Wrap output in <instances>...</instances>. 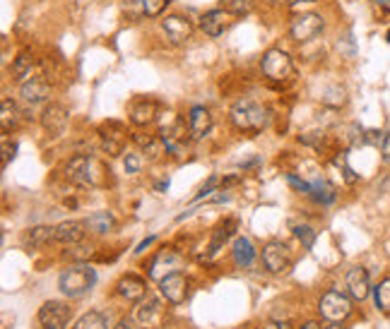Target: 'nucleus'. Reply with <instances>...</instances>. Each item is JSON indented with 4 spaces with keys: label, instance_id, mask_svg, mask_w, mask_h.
<instances>
[{
    "label": "nucleus",
    "instance_id": "obj_20",
    "mask_svg": "<svg viewBox=\"0 0 390 329\" xmlns=\"http://www.w3.org/2000/svg\"><path fill=\"white\" fill-rule=\"evenodd\" d=\"M123 147H126V135H123V128L118 123H109V133L106 128L101 130V149L109 156L123 154Z\"/></svg>",
    "mask_w": 390,
    "mask_h": 329
},
{
    "label": "nucleus",
    "instance_id": "obj_47",
    "mask_svg": "<svg viewBox=\"0 0 390 329\" xmlns=\"http://www.w3.org/2000/svg\"><path fill=\"white\" fill-rule=\"evenodd\" d=\"M378 5H390V0H376Z\"/></svg>",
    "mask_w": 390,
    "mask_h": 329
},
{
    "label": "nucleus",
    "instance_id": "obj_35",
    "mask_svg": "<svg viewBox=\"0 0 390 329\" xmlns=\"http://www.w3.org/2000/svg\"><path fill=\"white\" fill-rule=\"evenodd\" d=\"M294 234H297V238L301 241V246L306 248V250H311V248H313V243H316V231L311 229V226H297V229H294Z\"/></svg>",
    "mask_w": 390,
    "mask_h": 329
},
{
    "label": "nucleus",
    "instance_id": "obj_48",
    "mask_svg": "<svg viewBox=\"0 0 390 329\" xmlns=\"http://www.w3.org/2000/svg\"><path fill=\"white\" fill-rule=\"evenodd\" d=\"M386 39H388V43H390V29H388V36Z\"/></svg>",
    "mask_w": 390,
    "mask_h": 329
},
{
    "label": "nucleus",
    "instance_id": "obj_32",
    "mask_svg": "<svg viewBox=\"0 0 390 329\" xmlns=\"http://www.w3.org/2000/svg\"><path fill=\"white\" fill-rule=\"evenodd\" d=\"M169 3L171 0H140V8H143L145 17H160L167 10Z\"/></svg>",
    "mask_w": 390,
    "mask_h": 329
},
{
    "label": "nucleus",
    "instance_id": "obj_29",
    "mask_svg": "<svg viewBox=\"0 0 390 329\" xmlns=\"http://www.w3.org/2000/svg\"><path fill=\"white\" fill-rule=\"evenodd\" d=\"M109 327V322H106V315L97 313V310H92V313H84L80 320L75 322V327L72 329H106Z\"/></svg>",
    "mask_w": 390,
    "mask_h": 329
},
{
    "label": "nucleus",
    "instance_id": "obj_7",
    "mask_svg": "<svg viewBox=\"0 0 390 329\" xmlns=\"http://www.w3.org/2000/svg\"><path fill=\"white\" fill-rule=\"evenodd\" d=\"M70 322V308L60 300H48L39 310V325L41 329H65Z\"/></svg>",
    "mask_w": 390,
    "mask_h": 329
},
{
    "label": "nucleus",
    "instance_id": "obj_16",
    "mask_svg": "<svg viewBox=\"0 0 390 329\" xmlns=\"http://www.w3.org/2000/svg\"><path fill=\"white\" fill-rule=\"evenodd\" d=\"M347 291L354 300H366L371 293V281H369V271L364 267H352L347 271Z\"/></svg>",
    "mask_w": 390,
    "mask_h": 329
},
{
    "label": "nucleus",
    "instance_id": "obj_31",
    "mask_svg": "<svg viewBox=\"0 0 390 329\" xmlns=\"http://www.w3.org/2000/svg\"><path fill=\"white\" fill-rule=\"evenodd\" d=\"M311 195L323 204H330L332 200H335V190H332L325 180H313V183H311Z\"/></svg>",
    "mask_w": 390,
    "mask_h": 329
},
{
    "label": "nucleus",
    "instance_id": "obj_15",
    "mask_svg": "<svg viewBox=\"0 0 390 329\" xmlns=\"http://www.w3.org/2000/svg\"><path fill=\"white\" fill-rule=\"evenodd\" d=\"M178 269H181V257L174 250H167V248H164V250L155 257V262L150 264V276L162 281L164 276L174 274V271H178Z\"/></svg>",
    "mask_w": 390,
    "mask_h": 329
},
{
    "label": "nucleus",
    "instance_id": "obj_17",
    "mask_svg": "<svg viewBox=\"0 0 390 329\" xmlns=\"http://www.w3.org/2000/svg\"><path fill=\"white\" fill-rule=\"evenodd\" d=\"M212 113L205 106H193L188 113V130L193 140H202L212 130Z\"/></svg>",
    "mask_w": 390,
    "mask_h": 329
},
{
    "label": "nucleus",
    "instance_id": "obj_9",
    "mask_svg": "<svg viewBox=\"0 0 390 329\" xmlns=\"http://www.w3.org/2000/svg\"><path fill=\"white\" fill-rule=\"evenodd\" d=\"M263 264L268 267V271H273V274L287 271L290 269V264H292L290 248H287L285 243H280V241L268 243V246L263 248Z\"/></svg>",
    "mask_w": 390,
    "mask_h": 329
},
{
    "label": "nucleus",
    "instance_id": "obj_4",
    "mask_svg": "<svg viewBox=\"0 0 390 329\" xmlns=\"http://www.w3.org/2000/svg\"><path fill=\"white\" fill-rule=\"evenodd\" d=\"M260 67H263V75L270 82H285L294 75V60L282 48H270L260 60Z\"/></svg>",
    "mask_w": 390,
    "mask_h": 329
},
{
    "label": "nucleus",
    "instance_id": "obj_21",
    "mask_svg": "<svg viewBox=\"0 0 390 329\" xmlns=\"http://www.w3.org/2000/svg\"><path fill=\"white\" fill-rule=\"evenodd\" d=\"M116 288H118V293H121L123 298L126 300H143L145 298V293H147V283L145 279H140V276H135V274H126V276H121V281L116 283Z\"/></svg>",
    "mask_w": 390,
    "mask_h": 329
},
{
    "label": "nucleus",
    "instance_id": "obj_10",
    "mask_svg": "<svg viewBox=\"0 0 390 329\" xmlns=\"http://www.w3.org/2000/svg\"><path fill=\"white\" fill-rule=\"evenodd\" d=\"M162 29L171 43H186L190 36H193L195 27H193V22L183 15H167L162 20Z\"/></svg>",
    "mask_w": 390,
    "mask_h": 329
},
{
    "label": "nucleus",
    "instance_id": "obj_27",
    "mask_svg": "<svg viewBox=\"0 0 390 329\" xmlns=\"http://www.w3.org/2000/svg\"><path fill=\"white\" fill-rule=\"evenodd\" d=\"M234 229H236V221L234 219H229V221H224V224H219L217 231H214V236H212V243H210V248H207V253L217 255L219 248H222L224 243H227L229 238H231V234H234Z\"/></svg>",
    "mask_w": 390,
    "mask_h": 329
},
{
    "label": "nucleus",
    "instance_id": "obj_2",
    "mask_svg": "<svg viewBox=\"0 0 390 329\" xmlns=\"http://www.w3.org/2000/svg\"><path fill=\"white\" fill-rule=\"evenodd\" d=\"M101 171H104V168H101V163L97 161V159L75 156V159H70V163H67L65 175L72 185H77V188H97V185H104Z\"/></svg>",
    "mask_w": 390,
    "mask_h": 329
},
{
    "label": "nucleus",
    "instance_id": "obj_46",
    "mask_svg": "<svg viewBox=\"0 0 390 329\" xmlns=\"http://www.w3.org/2000/svg\"><path fill=\"white\" fill-rule=\"evenodd\" d=\"M292 5H299V3H316V0H290Z\"/></svg>",
    "mask_w": 390,
    "mask_h": 329
},
{
    "label": "nucleus",
    "instance_id": "obj_1",
    "mask_svg": "<svg viewBox=\"0 0 390 329\" xmlns=\"http://www.w3.org/2000/svg\"><path fill=\"white\" fill-rule=\"evenodd\" d=\"M229 118L231 123H234L236 130H241V133H263L265 128H268L270 123V113L265 106L256 104L253 99H239L234 106H231L229 111Z\"/></svg>",
    "mask_w": 390,
    "mask_h": 329
},
{
    "label": "nucleus",
    "instance_id": "obj_24",
    "mask_svg": "<svg viewBox=\"0 0 390 329\" xmlns=\"http://www.w3.org/2000/svg\"><path fill=\"white\" fill-rule=\"evenodd\" d=\"M32 70H34V53L30 48L20 51L17 58L13 60V77L20 79V82H25L27 77H32Z\"/></svg>",
    "mask_w": 390,
    "mask_h": 329
},
{
    "label": "nucleus",
    "instance_id": "obj_38",
    "mask_svg": "<svg viewBox=\"0 0 390 329\" xmlns=\"http://www.w3.org/2000/svg\"><path fill=\"white\" fill-rule=\"evenodd\" d=\"M217 183H219V180H217V175H212V178L207 180V183L200 188V192H197V200H202V197H207V195H210V192H212L214 188H217Z\"/></svg>",
    "mask_w": 390,
    "mask_h": 329
},
{
    "label": "nucleus",
    "instance_id": "obj_8",
    "mask_svg": "<svg viewBox=\"0 0 390 329\" xmlns=\"http://www.w3.org/2000/svg\"><path fill=\"white\" fill-rule=\"evenodd\" d=\"M188 133L190 130H186V123L181 121V118L174 116L171 121L167 123V126H162V142L164 147H167L171 154H178V152H183L186 147H188Z\"/></svg>",
    "mask_w": 390,
    "mask_h": 329
},
{
    "label": "nucleus",
    "instance_id": "obj_14",
    "mask_svg": "<svg viewBox=\"0 0 390 329\" xmlns=\"http://www.w3.org/2000/svg\"><path fill=\"white\" fill-rule=\"evenodd\" d=\"M20 96H22V101H25L27 106H39L51 96V87H48L46 79L32 77V79H27V82H22Z\"/></svg>",
    "mask_w": 390,
    "mask_h": 329
},
{
    "label": "nucleus",
    "instance_id": "obj_43",
    "mask_svg": "<svg viewBox=\"0 0 390 329\" xmlns=\"http://www.w3.org/2000/svg\"><path fill=\"white\" fill-rule=\"evenodd\" d=\"M323 329H347V327H342V322H327V325H323Z\"/></svg>",
    "mask_w": 390,
    "mask_h": 329
},
{
    "label": "nucleus",
    "instance_id": "obj_36",
    "mask_svg": "<svg viewBox=\"0 0 390 329\" xmlns=\"http://www.w3.org/2000/svg\"><path fill=\"white\" fill-rule=\"evenodd\" d=\"M15 149H17V147L13 145V142H10L8 135H3V168L8 166V163H10V159L15 156Z\"/></svg>",
    "mask_w": 390,
    "mask_h": 329
},
{
    "label": "nucleus",
    "instance_id": "obj_6",
    "mask_svg": "<svg viewBox=\"0 0 390 329\" xmlns=\"http://www.w3.org/2000/svg\"><path fill=\"white\" fill-rule=\"evenodd\" d=\"M325 29V20L320 15L316 13H306V15H299L292 20V27H290V34L294 41L299 43H306V41H313L316 36H318L320 32Z\"/></svg>",
    "mask_w": 390,
    "mask_h": 329
},
{
    "label": "nucleus",
    "instance_id": "obj_18",
    "mask_svg": "<svg viewBox=\"0 0 390 329\" xmlns=\"http://www.w3.org/2000/svg\"><path fill=\"white\" fill-rule=\"evenodd\" d=\"M87 226L80 224V221H63V224L56 226V243L67 248H75L84 241V234H87Z\"/></svg>",
    "mask_w": 390,
    "mask_h": 329
},
{
    "label": "nucleus",
    "instance_id": "obj_44",
    "mask_svg": "<svg viewBox=\"0 0 390 329\" xmlns=\"http://www.w3.org/2000/svg\"><path fill=\"white\" fill-rule=\"evenodd\" d=\"M263 329H290L287 325H280V322H270V325H265Z\"/></svg>",
    "mask_w": 390,
    "mask_h": 329
},
{
    "label": "nucleus",
    "instance_id": "obj_40",
    "mask_svg": "<svg viewBox=\"0 0 390 329\" xmlns=\"http://www.w3.org/2000/svg\"><path fill=\"white\" fill-rule=\"evenodd\" d=\"M381 156H383V163L390 166V135H386V140H383V145H381Z\"/></svg>",
    "mask_w": 390,
    "mask_h": 329
},
{
    "label": "nucleus",
    "instance_id": "obj_19",
    "mask_svg": "<svg viewBox=\"0 0 390 329\" xmlns=\"http://www.w3.org/2000/svg\"><path fill=\"white\" fill-rule=\"evenodd\" d=\"M67 116H70V113H67L65 106L51 104V106H46V111L41 113V126L46 133L58 135V133H63L67 126Z\"/></svg>",
    "mask_w": 390,
    "mask_h": 329
},
{
    "label": "nucleus",
    "instance_id": "obj_12",
    "mask_svg": "<svg viewBox=\"0 0 390 329\" xmlns=\"http://www.w3.org/2000/svg\"><path fill=\"white\" fill-rule=\"evenodd\" d=\"M234 25V15L227 13L224 8H217V10H207L205 15L200 17V29L207 34V36H222L224 32L229 29V27Z\"/></svg>",
    "mask_w": 390,
    "mask_h": 329
},
{
    "label": "nucleus",
    "instance_id": "obj_25",
    "mask_svg": "<svg viewBox=\"0 0 390 329\" xmlns=\"http://www.w3.org/2000/svg\"><path fill=\"white\" fill-rule=\"evenodd\" d=\"M51 241H56V226H34L25 236V243L32 248H41Z\"/></svg>",
    "mask_w": 390,
    "mask_h": 329
},
{
    "label": "nucleus",
    "instance_id": "obj_42",
    "mask_svg": "<svg viewBox=\"0 0 390 329\" xmlns=\"http://www.w3.org/2000/svg\"><path fill=\"white\" fill-rule=\"evenodd\" d=\"M114 329H135V325H133V322H130V320H121Z\"/></svg>",
    "mask_w": 390,
    "mask_h": 329
},
{
    "label": "nucleus",
    "instance_id": "obj_34",
    "mask_svg": "<svg viewBox=\"0 0 390 329\" xmlns=\"http://www.w3.org/2000/svg\"><path fill=\"white\" fill-rule=\"evenodd\" d=\"M251 0H224V10L231 13L234 17H244L251 13Z\"/></svg>",
    "mask_w": 390,
    "mask_h": 329
},
{
    "label": "nucleus",
    "instance_id": "obj_39",
    "mask_svg": "<svg viewBox=\"0 0 390 329\" xmlns=\"http://www.w3.org/2000/svg\"><path fill=\"white\" fill-rule=\"evenodd\" d=\"M92 255V248H87V246H75V250H72V257L75 260H84V257H89Z\"/></svg>",
    "mask_w": 390,
    "mask_h": 329
},
{
    "label": "nucleus",
    "instance_id": "obj_41",
    "mask_svg": "<svg viewBox=\"0 0 390 329\" xmlns=\"http://www.w3.org/2000/svg\"><path fill=\"white\" fill-rule=\"evenodd\" d=\"M157 241V236H150V238H147V241H143V243H140V246H138V250H135V253H145L147 250V248H150L152 246V243H155Z\"/></svg>",
    "mask_w": 390,
    "mask_h": 329
},
{
    "label": "nucleus",
    "instance_id": "obj_26",
    "mask_svg": "<svg viewBox=\"0 0 390 329\" xmlns=\"http://www.w3.org/2000/svg\"><path fill=\"white\" fill-rule=\"evenodd\" d=\"M84 226H87L92 234H109L111 229H114V217H111V212H94L92 217H87L84 221Z\"/></svg>",
    "mask_w": 390,
    "mask_h": 329
},
{
    "label": "nucleus",
    "instance_id": "obj_45",
    "mask_svg": "<svg viewBox=\"0 0 390 329\" xmlns=\"http://www.w3.org/2000/svg\"><path fill=\"white\" fill-rule=\"evenodd\" d=\"M301 329H323V327H320L318 322H306V325H304Z\"/></svg>",
    "mask_w": 390,
    "mask_h": 329
},
{
    "label": "nucleus",
    "instance_id": "obj_30",
    "mask_svg": "<svg viewBox=\"0 0 390 329\" xmlns=\"http://www.w3.org/2000/svg\"><path fill=\"white\" fill-rule=\"evenodd\" d=\"M374 298H376V308L381 313H390V279H383L374 288Z\"/></svg>",
    "mask_w": 390,
    "mask_h": 329
},
{
    "label": "nucleus",
    "instance_id": "obj_28",
    "mask_svg": "<svg viewBox=\"0 0 390 329\" xmlns=\"http://www.w3.org/2000/svg\"><path fill=\"white\" fill-rule=\"evenodd\" d=\"M17 123H20V109H17V104L13 99H8V96H5V99H3V111H0V126H3V133L13 130Z\"/></svg>",
    "mask_w": 390,
    "mask_h": 329
},
{
    "label": "nucleus",
    "instance_id": "obj_13",
    "mask_svg": "<svg viewBox=\"0 0 390 329\" xmlns=\"http://www.w3.org/2000/svg\"><path fill=\"white\" fill-rule=\"evenodd\" d=\"M162 317H164V308L157 298L143 300V303L138 305V310H135V320H138V325L145 329H157L162 325Z\"/></svg>",
    "mask_w": 390,
    "mask_h": 329
},
{
    "label": "nucleus",
    "instance_id": "obj_22",
    "mask_svg": "<svg viewBox=\"0 0 390 329\" xmlns=\"http://www.w3.org/2000/svg\"><path fill=\"white\" fill-rule=\"evenodd\" d=\"M155 116H157V104L152 99H140L130 106V121L135 126H147V123L155 121Z\"/></svg>",
    "mask_w": 390,
    "mask_h": 329
},
{
    "label": "nucleus",
    "instance_id": "obj_37",
    "mask_svg": "<svg viewBox=\"0 0 390 329\" xmlns=\"http://www.w3.org/2000/svg\"><path fill=\"white\" fill-rule=\"evenodd\" d=\"M140 166H143V161H140L138 154H128V156H126V171H128V173H138Z\"/></svg>",
    "mask_w": 390,
    "mask_h": 329
},
{
    "label": "nucleus",
    "instance_id": "obj_5",
    "mask_svg": "<svg viewBox=\"0 0 390 329\" xmlns=\"http://www.w3.org/2000/svg\"><path fill=\"white\" fill-rule=\"evenodd\" d=\"M318 310L327 322H344L352 315V298L344 296L340 291H327L325 296L320 298Z\"/></svg>",
    "mask_w": 390,
    "mask_h": 329
},
{
    "label": "nucleus",
    "instance_id": "obj_11",
    "mask_svg": "<svg viewBox=\"0 0 390 329\" xmlns=\"http://www.w3.org/2000/svg\"><path fill=\"white\" fill-rule=\"evenodd\" d=\"M160 293L171 305H181L186 298H188V279H186L181 271H174V274L164 276V279L160 281Z\"/></svg>",
    "mask_w": 390,
    "mask_h": 329
},
{
    "label": "nucleus",
    "instance_id": "obj_33",
    "mask_svg": "<svg viewBox=\"0 0 390 329\" xmlns=\"http://www.w3.org/2000/svg\"><path fill=\"white\" fill-rule=\"evenodd\" d=\"M323 104L340 109V106L347 104V92H344L342 87H330V89L325 92V96H323Z\"/></svg>",
    "mask_w": 390,
    "mask_h": 329
},
{
    "label": "nucleus",
    "instance_id": "obj_23",
    "mask_svg": "<svg viewBox=\"0 0 390 329\" xmlns=\"http://www.w3.org/2000/svg\"><path fill=\"white\" fill-rule=\"evenodd\" d=\"M234 262L239 264V267H251L253 264V260H256V248H253V243H251V238H246V236H239L234 241Z\"/></svg>",
    "mask_w": 390,
    "mask_h": 329
},
{
    "label": "nucleus",
    "instance_id": "obj_3",
    "mask_svg": "<svg viewBox=\"0 0 390 329\" xmlns=\"http://www.w3.org/2000/svg\"><path fill=\"white\" fill-rule=\"evenodd\" d=\"M94 281H97V274H94L92 267L75 264V267H67L63 274L58 276V288L67 298H80L94 286Z\"/></svg>",
    "mask_w": 390,
    "mask_h": 329
}]
</instances>
